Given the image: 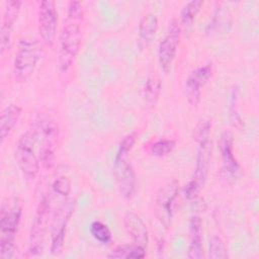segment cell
<instances>
[{
	"label": "cell",
	"mask_w": 259,
	"mask_h": 259,
	"mask_svg": "<svg viewBox=\"0 0 259 259\" xmlns=\"http://www.w3.org/2000/svg\"><path fill=\"white\" fill-rule=\"evenodd\" d=\"M83 20V8L79 1H70L67 16L64 19L60 33L59 65L62 71H66L76 58L82 39L81 23Z\"/></svg>",
	"instance_id": "1"
},
{
	"label": "cell",
	"mask_w": 259,
	"mask_h": 259,
	"mask_svg": "<svg viewBox=\"0 0 259 259\" xmlns=\"http://www.w3.org/2000/svg\"><path fill=\"white\" fill-rule=\"evenodd\" d=\"M22 208L17 199L11 204L3 203L0 211V258L15 257V235L20 223Z\"/></svg>",
	"instance_id": "2"
},
{
	"label": "cell",
	"mask_w": 259,
	"mask_h": 259,
	"mask_svg": "<svg viewBox=\"0 0 259 259\" xmlns=\"http://www.w3.org/2000/svg\"><path fill=\"white\" fill-rule=\"evenodd\" d=\"M40 45L35 39L22 38L18 41L13 63L14 78L25 82L33 73L41 55Z\"/></svg>",
	"instance_id": "3"
},
{
	"label": "cell",
	"mask_w": 259,
	"mask_h": 259,
	"mask_svg": "<svg viewBox=\"0 0 259 259\" xmlns=\"http://www.w3.org/2000/svg\"><path fill=\"white\" fill-rule=\"evenodd\" d=\"M37 141L34 133L31 131L23 134L17 142L15 150V159L23 176L29 180L35 178L39 170V158L34 151V145Z\"/></svg>",
	"instance_id": "4"
},
{
	"label": "cell",
	"mask_w": 259,
	"mask_h": 259,
	"mask_svg": "<svg viewBox=\"0 0 259 259\" xmlns=\"http://www.w3.org/2000/svg\"><path fill=\"white\" fill-rule=\"evenodd\" d=\"M210 127L209 120H200L195 128V140L198 144L196 155V166L193 179L198 182L199 185H203L209 167L211 158L212 144L210 141Z\"/></svg>",
	"instance_id": "5"
},
{
	"label": "cell",
	"mask_w": 259,
	"mask_h": 259,
	"mask_svg": "<svg viewBox=\"0 0 259 259\" xmlns=\"http://www.w3.org/2000/svg\"><path fill=\"white\" fill-rule=\"evenodd\" d=\"M50 198L47 195H44L38 202L33 223L31 225L28 246V253L31 256H37L42 252L45 235L50 218Z\"/></svg>",
	"instance_id": "6"
},
{
	"label": "cell",
	"mask_w": 259,
	"mask_h": 259,
	"mask_svg": "<svg viewBox=\"0 0 259 259\" xmlns=\"http://www.w3.org/2000/svg\"><path fill=\"white\" fill-rule=\"evenodd\" d=\"M179 194V183L173 179L162 186L155 199V214L158 221L164 227H168L171 223L175 201Z\"/></svg>",
	"instance_id": "7"
},
{
	"label": "cell",
	"mask_w": 259,
	"mask_h": 259,
	"mask_svg": "<svg viewBox=\"0 0 259 259\" xmlns=\"http://www.w3.org/2000/svg\"><path fill=\"white\" fill-rule=\"evenodd\" d=\"M181 27L176 18H172L169 22L166 34L162 38L158 47V61L161 69L168 73L175 59L177 47L179 45Z\"/></svg>",
	"instance_id": "8"
},
{
	"label": "cell",
	"mask_w": 259,
	"mask_h": 259,
	"mask_svg": "<svg viewBox=\"0 0 259 259\" xmlns=\"http://www.w3.org/2000/svg\"><path fill=\"white\" fill-rule=\"evenodd\" d=\"M58 13L56 3L53 0H44L38 7L37 27L42 41L52 47L56 40Z\"/></svg>",
	"instance_id": "9"
},
{
	"label": "cell",
	"mask_w": 259,
	"mask_h": 259,
	"mask_svg": "<svg viewBox=\"0 0 259 259\" xmlns=\"http://www.w3.org/2000/svg\"><path fill=\"white\" fill-rule=\"evenodd\" d=\"M114 175L119 193L124 198H132L137 188L136 172L126 158L114 160Z\"/></svg>",
	"instance_id": "10"
},
{
	"label": "cell",
	"mask_w": 259,
	"mask_h": 259,
	"mask_svg": "<svg viewBox=\"0 0 259 259\" xmlns=\"http://www.w3.org/2000/svg\"><path fill=\"white\" fill-rule=\"evenodd\" d=\"M212 74L211 64L201 66L192 71L185 83V91L188 102L192 106H196L200 100L201 88L207 83Z\"/></svg>",
	"instance_id": "11"
},
{
	"label": "cell",
	"mask_w": 259,
	"mask_h": 259,
	"mask_svg": "<svg viewBox=\"0 0 259 259\" xmlns=\"http://www.w3.org/2000/svg\"><path fill=\"white\" fill-rule=\"evenodd\" d=\"M21 1L19 0H9L6 2L3 19L0 29V53L3 55L11 46V34L12 29L17 20L20 11Z\"/></svg>",
	"instance_id": "12"
},
{
	"label": "cell",
	"mask_w": 259,
	"mask_h": 259,
	"mask_svg": "<svg viewBox=\"0 0 259 259\" xmlns=\"http://www.w3.org/2000/svg\"><path fill=\"white\" fill-rule=\"evenodd\" d=\"M72 208L70 205L64 206L63 208L59 209L54 223H53V230H52V242H51V253L53 255H57L61 253L64 240H65V232L68 220L71 215Z\"/></svg>",
	"instance_id": "13"
},
{
	"label": "cell",
	"mask_w": 259,
	"mask_h": 259,
	"mask_svg": "<svg viewBox=\"0 0 259 259\" xmlns=\"http://www.w3.org/2000/svg\"><path fill=\"white\" fill-rule=\"evenodd\" d=\"M123 225L134 243L147 248L149 243V233L147 226L141 217L133 211H127L123 218Z\"/></svg>",
	"instance_id": "14"
},
{
	"label": "cell",
	"mask_w": 259,
	"mask_h": 259,
	"mask_svg": "<svg viewBox=\"0 0 259 259\" xmlns=\"http://www.w3.org/2000/svg\"><path fill=\"white\" fill-rule=\"evenodd\" d=\"M219 146L222 155L224 169L231 176H238V174L240 173V164L238 163L235 157L233 149V138L229 132H225L222 134Z\"/></svg>",
	"instance_id": "15"
},
{
	"label": "cell",
	"mask_w": 259,
	"mask_h": 259,
	"mask_svg": "<svg viewBox=\"0 0 259 259\" xmlns=\"http://www.w3.org/2000/svg\"><path fill=\"white\" fill-rule=\"evenodd\" d=\"M202 224L198 215H193L189 223L188 258L200 259L202 257Z\"/></svg>",
	"instance_id": "16"
},
{
	"label": "cell",
	"mask_w": 259,
	"mask_h": 259,
	"mask_svg": "<svg viewBox=\"0 0 259 259\" xmlns=\"http://www.w3.org/2000/svg\"><path fill=\"white\" fill-rule=\"evenodd\" d=\"M21 112H22V108L17 104H9L2 110L1 117H0L1 142H3L6 139V137L11 133V131L17 124L20 118Z\"/></svg>",
	"instance_id": "17"
},
{
	"label": "cell",
	"mask_w": 259,
	"mask_h": 259,
	"mask_svg": "<svg viewBox=\"0 0 259 259\" xmlns=\"http://www.w3.org/2000/svg\"><path fill=\"white\" fill-rule=\"evenodd\" d=\"M158 17L156 14L146 13L139 22V37L145 45L150 44L158 30Z\"/></svg>",
	"instance_id": "18"
},
{
	"label": "cell",
	"mask_w": 259,
	"mask_h": 259,
	"mask_svg": "<svg viewBox=\"0 0 259 259\" xmlns=\"http://www.w3.org/2000/svg\"><path fill=\"white\" fill-rule=\"evenodd\" d=\"M161 88H162V83L158 76L156 75L148 76L142 91V96L145 104L149 106H154L158 101Z\"/></svg>",
	"instance_id": "19"
},
{
	"label": "cell",
	"mask_w": 259,
	"mask_h": 259,
	"mask_svg": "<svg viewBox=\"0 0 259 259\" xmlns=\"http://www.w3.org/2000/svg\"><path fill=\"white\" fill-rule=\"evenodd\" d=\"M146 248L137 244H123L114 248L108 258H125V259H141L146 256Z\"/></svg>",
	"instance_id": "20"
},
{
	"label": "cell",
	"mask_w": 259,
	"mask_h": 259,
	"mask_svg": "<svg viewBox=\"0 0 259 259\" xmlns=\"http://www.w3.org/2000/svg\"><path fill=\"white\" fill-rule=\"evenodd\" d=\"M203 5V1L201 0H191L187 2L180 13V21L183 26H189L192 24L194 18L196 17L197 13L201 9Z\"/></svg>",
	"instance_id": "21"
},
{
	"label": "cell",
	"mask_w": 259,
	"mask_h": 259,
	"mask_svg": "<svg viewBox=\"0 0 259 259\" xmlns=\"http://www.w3.org/2000/svg\"><path fill=\"white\" fill-rule=\"evenodd\" d=\"M175 148V142L171 139H159L148 146L149 152L156 157H165Z\"/></svg>",
	"instance_id": "22"
},
{
	"label": "cell",
	"mask_w": 259,
	"mask_h": 259,
	"mask_svg": "<svg viewBox=\"0 0 259 259\" xmlns=\"http://www.w3.org/2000/svg\"><path fill=\"white\" fill-rule=\"evenodd\" d=\"M90 233L96 241L102 244L109 243L112 238L111 232L107 227V225H105L100 221H94L90 225Z\"/></svg>",
	"instance_id": "23"
},
{
	"label": "cell",
	"mask_w": 259,
	"mask_h": 259,
	"mask_svg": "<svg viewBox=\"0 0 259 259\" xmlns=\"http://www.w3.org/2000/svg\"><path fill=\"white\" fill-rule=\"evenodd\" d=\"M208 257L211 259L228 258V252L225 243L219 236H211L209 239Z\"/></svg>",
	"instance_id": "24"
},
{
	"label": "cell",
	"mask_w": 259,
	"mask_h": 259,
	"mask_svg": "<svg viewBox=\"0 0 259 259\" xmlns=\"http://www.w3.org/2000/svg\"><path fill=\"white\" fill-rule=\"evenodd\" d=\"M136 139H137V136L135 133H132V134H128L127 136H125L119 143L115 159L126 158L127 153L132 150V148L134 147V145L136 143Z\"/></svg>",
	"instance_id": "25"
},
{
	"label": "cell",
	"mask_w": 259,
	"mask_h": 259,
	"mask_svg": "<svg viewBox=\"0 0 259 259\" xmlns=\"http://www.w3.org/2000/svg\"><path fill=\"white\" fill-rule=\"evenodd\" d=\"M53 189L56 193L62 196H68L69 193L71 192V182L68 179V177L61 176L55 179L53 183Z\"/></svg>",
	"instance_id": "26"
},
{
	"label": "cell",
	"mask_w": 259,
	"mask_h": 259,
	"mask_svg": "<svg viewBox=\"0 0 259 259\" xmlns=\"http://www.w3.org/2000/svg\"><path fill=\"white\" fill-rule=\"evenodd\" d=\"M200 187L201 185H199L198 182L192 178V180H190L185 187V197L188 199L195 198L200 190Z\"/></svg>",
	"instance_id": "27"
}]
</instances>
